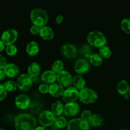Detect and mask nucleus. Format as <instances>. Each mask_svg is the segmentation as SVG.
<instances>
[{
	"mask_svg": "<svg viewBox=\"0 0 130 130\" xmlns=\"http://www.w3.org/2000/svg\"><path fill=\"white\" fill-rule=\"evenodd\" d=\"M36 120L33 116L27 113L19 114L15 118L16 130H34Z\"/></svg>",
	"mask_w": 130,
	"mask_h": 130,
	"instance_id": "1",
	"label": "nucleus"
},
{
	"mask_svg": "<svg viewBox=\"0 0 130 130\" xmlns=\"http://www.w3.org/2000/svg\"><path fill=\"white\" fill-rule=\"evenodd\" d=\"M30 17L34 25H38L41 27L47 24L48 19V13L45 10L40 8H34L31 11Z\"/></svg>",
	"mask_w": 130,
	"mask_h": 130,
	"instance_id": "2",
	"label": "nucleus"
},
{
	"mask_svg": "<svg viewBox=\"0 0 130 130\" xmlns=\"http://www.w3.org/2000/svg\"><path fill=\"white\" fill-rule=\"evenodd\" d=\"M87 39L89 44L96 47L100 48L107 44V39L105 35L98 30L90 32L87 36Z\"/></svg>",
	"mask_w": 130,
	"mask_h": 130,
	"instance_id": "3",
	"label": "nucleus"
},
{
	"mask_svg": "<svg viewBox=\"0 0 130 130\" xmlns=\"http://www.w3.org/2000/svg\"><path fill=\"white\" fill-rule=\"evenodd\" d=\"M79 99L85 104H91L94 102L98 99V94L94 90L90 88L84 87L79 91Z\"/></svg>",
	"mask_w": 130,
	"mask_h": 130,
	"instance_id": "4",
	"label": "nucleus"
},
{
	"mask_svg": "<svg viewBox=\"0 0 130 130\" xmlns=\"http://www.w3.org/2000/svg\"><path fill=\"white\" fill-rule=\"evenodd\" d=\"M68 130H89V122L81 118H73L67 124Z\"/></svg>",
	"mask_w": 130,
	"mask_h": 130,
	"instance_id": "5",
	"label": "nucleus"
},
{
	"mask_svg": "<svg viewBox=\"0 0 130 130\" xmlns=\"http://www.w3.org/2000/svg\"><path fill=\"white\" fill-rule=\"evenodd\" d=\"M33 84L32 76L29 74H22L19 76L17 79V85L21 90L26 91L28 90Z\"/></svg>",
	"mask_w": 130,
	"mask_h": 130,
	"instance_id": "6",
	"label": "nucleus"
},
{
	"mask_svg": "<svg viewBox=\"0 0 130 130\" xmlns=\"http://www.w3.org/2000/svg\"><path fill=\"white\" fill-rule=\"evenodd\" d=\"M18 37V32L15 29H8L5 30L1 36V41L5 45L12 44L16 41Z\"/></svg>",
	"mask_w": 130,
	"mask_h": 130,
	"instance_id": "7",
	"label": "nucleus"
},
{
	"mask_svg": "<svg viewBox=\"0 0 130 130\" xmlns=\"http://www.w3.org/2000/svg\"><path fill=\"white\" fill-rule=\"evenodd\" d=\"M56 119L55 115L52 111L45 110L42 111L38 116V120L42 126H47L53 124Z\"/></svg>",
	"mask_w": 130,
	"mask_h": 130,
	"instance_id": "8",
	"label": "nucleus"
},
{
	"mask_svg": "<svg viewBox=\"0 0 130 130\" xmlns=\"http://www.w3.org/2000/svg\"><path fill=\"white\" fill-rule=\"evenodd\" d=\"M79 97V91L75 87L70 86L64 91L62 99L67 103L73 102Z\"/></svg>",
	"mask_w": 130,
	"mask_h": 130,
	"instance_id": "9",
	"label": "nucleus"
},
{
	"mask_svg": "<svg viewBox=\"0 0 130 130\" xmlns=\"http://www.w3.org/2000/svg\"><path fill=\"white\" fill-rule=\"evenodd\" d=\"M57 79L59 83L62 86H70L73 82V77L71 74L66 70H62L57 74Z\"/></svg>",
	"mask_w": 130,
	"mask_h": 130,
	"instance_id": "10",
	"label": "nucleus"
},
{
	"mask_svg": "<svg viewBox=\"0 0 130 130\" xmlns=\"http://www.w3.org/2000/svg\"><path fill=\"white\" fill-rule=\"evenodd\" d=\"M61 51L62 54L66 58H74L77 54V50L74 44L71 43H65L61 46Z\"/></svg>",
	"mask_w": 130,
	"mask_h": 130,
	"instance_id": "11",
	"label": "nucleus"
},
{
	"mask_svg": "<svg viewBox=\"0 0 130 130\" xmlns=\"http://www.w3.org/2000/svg\"><path fill=\"white\" fill-rule=\"evenodd\" d=\"M74 69L78 73L85 74L89 70V63L86 59L79 58L74 65Z\"/></svg>",
	"mask_w": 130,
	"mask_h": 130,
	"instance_id": "12",
	"label": "nucleus"
},
{
	"mask_svg": "<svg viewBox=\"0 0 130 130\" xmlns=\"http://www.w3.org/2000/svg\"><path fill=\"white\" fill-rule=\"evenodd\" d=\"M30 98L25 94H20L15 98V102L17 107L21 109H26L30 104Z\"/></svg>",
	"mask_w": 130,
	"mask_h": 130,
	"instance_id": "13",
	"label": "nucleus"
},
{
	"mask_svg": "<svg viewBox=\"0 0 130 130\" xmlns=\"http://www.w3.org/2000/svg\"><path fill=\"white\" fill-rule=\"evenodd\" d=\"M79 111V105L77 103L75 102H70L67 103L64 105L63 112L66 115L68 116H75Z\"/></svg>",
	"mask_w": 130,
	"mask_h": 130,
	"instance_id": "14",
	"label": "nucleus"
},
{
	"mask_svg": "<svg viewBox=\"0 0 130 130\" xmlns=\"http://www.w3.org/2000/svg\"><path fill=\"white\" fill-rule=\"evenodd\" d=\"M64 91V90L63 86L57 83L50 84L49 86V89H48L49 93L55 97H58L61 95H62Z\"/></svg>",
	"mask_w": 130,
	"mask_h": 130,
	"instance_id": "15",
	"label": "nucleus"
},
{
	"mask_svg": "<svg viewBox=\"0 0 130 130\" xmlns=\"http://www.w3.org/2000/svg\"><path fill=\"white\" fill-rule=\"evenodd\" d=\"M5 74L10 77H14L19 74V68L17 65L13 63H9L4 68Z\"/></svg>",
	"mask_w": 130,
	"mask_h": 130,
	"instance_id": "16",
	"label": "nucleus"
},
{
	"mask_svg": "<svg viewBox=\"0 0 130 130\" xmlns=\"http://www.w3.org/2000/svg\"><path fill=\"white\" fill-rule=\"evenodd\" d=\"M57 79V75L52 70H47L42 75V80L46 84H52Z\"/></svg>",
	"mask_w": 130,
	"mask_h": 130,
	"instance_id": "17",
	"label": "nucleus"
},
{
	"mask_svg": "<svg viewBox=\"0 0 130 130\" xmlns=\"http://www.w3.org/2000/svg\"><path fill=\"white\" fill-rule=\"evenodd\" d=\"M40 34L44 39H51L54 37V31L51 27L47 25L41 27Z\"/></svg>",
	"mask_w": 130,
	"mask_h": 130,
	"instance_id": "18",
	"label": "nucleus"
},
{
	"mask_svg": "<svg viewBox=\"0 0 130 130\" xmlns=\"http://www.w3.org/2000/svg\"><path fill=\"white\" fill-rule=\"evenodd\" d=\"M26 51L31 56H34L39 52V45L36 41H32L29 42L26 46Z\"/></svg>",
	"mask_w": 130,
	"mask_h": 130,
	"instance_id": "19",
	"label": "nucleus"
},
{
	"mask_svg": "<svg viewBox=\"0 0 130 130\" xmlns=\"http://www.w3.org/2000/svg\"><path fill=\"white\" fill-rule=\"evenodd\" d=\"M28 73L32 77L38 76L41 71V67L37 62H32L28 69Z\"/></svg>",
	"mask_w": 130,
	"mask_h": 130,
	"instance_id": "20",
	"label": "nucleus"
},
{
	"mask_svg": "<svg viewBox=\"0 0 130 130\" xmlns=\"http://www.w3.org/2000/svg\"><path fill=\"white\" fill-rule=\"evenodd\" d=\"M51 109H52V112L55 116H59L63 112L64 105L61 102L57 100V101L55 102L54 103L52 104Z\"/></svg>",
	"mask_w": 130,
	"mask_h": 130,
	"instance_id": "21",
	"label": "nucleus"
},
{
	"mask_svg": "<svg viewBox=\"0 0 130 130\" xmlns=\"http://www.w3.org/2000/svg\"><path fill=\"white\" fill-rule=\"evenodd\" d=\"M103 118L101 116L98 114H92L90 119L89 121V123L93 126H98L103 124Z\"/></svg>",
	"mask_w": 130,
	"mask_h": 130,
	"instance_id": "22",
	"label": "nucleus"
},
{
	"mask_svg": "<svg viewBox=\"0 0 130 130\" xmlns=\"http://www.w3.org/2000/svg\"><path fill=\"white\" fill-rule=\"evenodd\" d=\"M129 88V86L127 81L126 80H121L117 84V90L120 94L125 95L128 92Z\"/></svg>",
	"mask_w": 130,
	"mask_h": 130,
	"instance_id": "23",
	"label": "nucleus"
},
{
	"mask_svg": "<svg viewBox=\"0 0 130 130\" xmlns=\"http://www.w3.org/2000/svg\"><path fill=\"white\" fill-rule=\"evenodd\" d=\"M73 83L76 89L82 90L85 87V81L80 75H76L73 77Z\"/></svg>",
	"mask_w": 130,
	"mask_h": 130,
	"instance_id": "24",
	"label": "nucleus"
},
{
	"mask_svg": "<svg viewBox=\"0 0 130 130\" xmlns=\"http://www.w3.org/2000/svg\"><path fill=\"white\" fill-rule=\"evenodd\" d=\"M90 63L96 66H98L103 62V58L98 53H93L89 57Z\"/></svg>",
	"mask_w": 130,
	"mask_h": 130,
	"instance_id": "25",
	"label": "nucleus"
},
{
	"mask_svg": "<svg viewBox=\"0 0 130 130\" xmlns=\"http://www.w3.org/2000/svg\"><path fill=\"white\" fill-rule=\"evenodd\" d=\"M99 55L101 57L103 58H109L112 54V51L110 48L107 45H104L100 47L99 50Z\"/></svg>",
	"mask_w": 130,
	"mask_h": 130,
	"instance_id": "26",
	"label": "nucleus"
},
{
	"mask_svg": "<svg viewBox=\"0 0 130 130\" xmlns=\"http://www.w3.org/2000/svg\"><path fill=\"white\" fill-rule=\"evenodd\" d=\"M64 68V63L62 61L60 60H57L55 61L53 63L52 66V71H54L55 73H57L60 72L63 70Z\"/></svg>",
	"mask_w": 130,
	"mask_h": 130,
	"instance_id": "27",
	"label": "nucleus"
},
{
	"mask_svg": "<svg viewBox=\"0 0 130 130\" xmlns=\"http://www.w3.org/2000/svg\"><path fill=\"white\" fill-rule=\"evenodd\" d=\"M55 125L59 128H62L67 125V121L63 116H58L55 119Z\"/></svg>",
	"mask_w": 130,
	"mask_h": 130,
	"instance_id": "28",
	"label": "nucleus"
},
{
	"mask_svg": "<svg viewBox=\"0 0 130 130\" xmlns=\"http://www.w3.org/2000/svg\"><path fill=\"white\" fill-rule=\"evenodd\" d=\"M121 29L127 34H130V19H124L121 22Z\"/></svg>",
	"mask_w": 130,
	"mask_h": 130,
	"instance_id": "29",
	"label": "nucleus"
},
{
	"mask_svg": "<svg viewBox=\"0 0 130 130\" xmlns=\"http://www.w3.org/2000/svg\"><path fill=\"white\" fill-rule=\"evenodd\" d=\"M3 85L6 91H15V90H16L17 88V85L16 83L14 82V81H11V80L6 81Z\"/></svg>",
	"mask_w": 130,
	"mask_h": 130,
	"instance_id": "30",
	"label": "nucleus"
},
{
	"mask_svg": "<svg viewBox=\"0 0 130 130\" xmlns=\"http://www.w3.org/2000/svg\"><path fill=\"white\" fill-rule=\"evenodd\" d=\"M6 52L8 55H15L17 52V48L14 44L7 45L6 47Z\"/></svg>",
	"mask_w": 130,
	"mask_h": 130,
	"instance_id": "31",
	"label": "nucleus"
},
{
	"mask_svg": "<svg viewBox=\"0 0 130 130\" xmlns=\"http://www.w3.org/2000/svg\"><path fill=\"white\" fill-rule=\"evenodd\" d=\"M92 116L91 112L89 110H84L81 113V119L84 121L89 122L90 117Z\"/></svg>",
	"mask_w": 130,
	"mask_h": 130,
	"instance_id": "32",
	"label": "nucleus"
},
{
	"mask_svg": "<svg viewBox=\"0 0 130 130\" xmlns=\"http://www.w3.org/2000/svg\"><path fill=\"white\" fill-rule=\"evenodd\" d=\"M7 95V91L3 85L0 84V101L4 100Z\"/></svg>",
	"mask_w": 130,
	"mask_h": 130,
	"instance_id": "33",
	"label": "nucleus"
},
{
	"mask_svg": "<svg viewBox=\"0 0 130 130\" xmlns=\"http://www.w3.org/2000/svg\"><path fill=\"white\" fill-rule=\"evenodd\" d=\"M40 91L43 93H46L48 92V89H49V86L46 83L41 84L38 87Z\"/></svg>",
	"mask_w": 130,
	"mask_h": 130,
	"instance_id": "34",
	"label": "nucleus"
},
{
	"mask_svg": "<svg viewBox=\"0 0 130 130\" xmlns=\"http://www.w3.org/2000/svg\"><path fill=\"white\" fill-rule=\"evenodd\" d=\"M40 27L38 26V25H33L31 27L30 30H31V32L33 34H37L40 32Z\"/></svg>",
	"mask_w": 130,
	"mask_h": 130,
	"instance_id": "35",
	"label": "nucleus"
},
{
	"mask_svg": "<svg viewBox=\"0 0 130 130\" xmlns=\"http://www.w3.org/2000/svg\"><path fill=\"white\" fill-rule=\"evenodd\" d=\"M6 60L5 57L1 54H0V69H3L5 68L6 66Z\"/></svg>",
	"mask_w": 130,
	"mask_h": 130,
	"instance_id": "36",
	"label": "nucleus"
},
{
	"mask_svg": "<svg viewBox=\"0 0 130 130\" xmlns=\"http://www.w3.org/2000/svg\"><path fill=\"white\" fill-rule=\"evenodd\" d=\"M36 108H38V109H40V110L41 109V104H39V103H35V104H33V105H31V110L33 112H38V110H37Z\"/></svg>",
	"mask_w": 130,
	"mask_h": 130,
	"instance_id": "37",
	"label": "nucleus"
},
{
	"mask_svg": "<svg viewBox=\"0 0 130 130\" xmlns=\"http://www.w3.org/2000/svg\"><path fill=\"white\" fill-rule=\"evenodd\" d=\"M62 20H63V16L62 15H58L56 18V21L57 24H60L62 22Z\"/></svg>",
	"mask_w": 130,
	"mask_h": 130,
	"instance_id": "38",
	"label": "nucleus"
},
{
	"mask_svg": "<svg viewBox=\"0 0 130 130\" xmlns=\"http://www.w3.org/2000/svg\"><path fill=\"white\" fill-rule=\"evenodd\" d=\"M6 74H5V72L4 71V70L0 69V81L1 80H3L5 79Z\"/></svg>",
	"mask_w": 130,
	"mask_h": 130,
	"instance_id": "39",
	"label": "nucleus"
},
{
	"mask_svg": "<svg viewBox=\"0 0 130 130\" xmlns=\"http://www.w3.org/2000/svg\"><path fill=\"white\" fill-rule=\"evenodd\" d=\"M34 130H48V129L44 126H39L38 127H36Z\"/></svg>",
	"mask_w": 130,
	"mask_h": 130,
	"instance_id": "40",
	"label": "nucleus"
},
{
	"mask_svg": "<svg viewBox=\"0 0 130 130\" xmlns=\"http://www.w3.org/2000/svg\"><path fill=\"white\" fill-rule=\"evenodd\" d=\"M4 48H5V44L3 43L2 41L0 40V52H1L4 49Z\"/></svg>",
	"mask_w": 130,
	"mask_h": 130,
	"instance_id": "41",
	"label": "nucleus"
},
{
	"mask_svg": "<svg viewBox=\"0 0 130 130\" xmlns=\"http://www.w3.org/2000/svg\"><path fill=\"white\" fill-rule=\"evenodd\" d=\"M124 95L125 99H127H127H129L130 96H129V93H126V94H125V95Z\"/></svg>",
	"mask_w": 130,
	"mask_h": 130,
	"instance_id": "42",
	"label": "nucleus"
},
{
	"mask_svg": "<svg viewBox=\"0 0 130 130\" xmlns=\"http://www.w3.org/2000/svg\"><path fill=\"white\" fill-rule=\"evenodd\" d=\"M128 92H129V96H130V86H129V88Z\"/></svg>",
	"mask_w": 130,
	"mask_h": 130,
	"instance_id": "43",
	"label": "nucleus"
},
{
	"mask_svg": "<svg viewBox=\"0 0 130 130\" xmlns=\"http://www.w3.org/2000/svg\"><path fill=\"white\" fill-rule=\"evenodd\" d=\"M120 130H128V129H120Z\"/></svg>",
	"mask_w": 130,
	"mask_h": 130,
	"instance_id": "44",
	"label": "nucleus"
},
{
	"mask_svg": "<svg viewBox=\"0 0 130 130\" xmlns=\"http://www.w3.org/2000/svg\"><path fill=\"white\" fill-rule=\"evenodd\" d=\"M0 130H5V129H3V128H0Z\"/></svg>",
	"mask_w": 130,
	"mask_h": 130,
	"instance_id": "45",
	"label": "nucleus"
}]
</instances>
